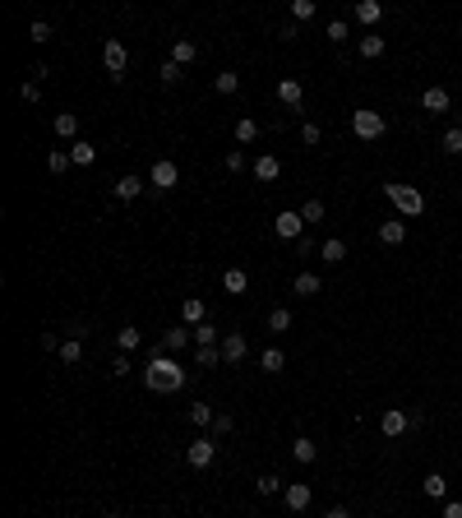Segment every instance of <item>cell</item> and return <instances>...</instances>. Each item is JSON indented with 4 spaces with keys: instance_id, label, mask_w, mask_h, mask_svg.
Returning a JSON list of instances; mask_svg holds the SVG:
<instances>
[{
    "instance_id": "6da1fadb",
    "label": "cell",
    "mask_w": 462,
    "mask_h": 518,
    "mask_svg": "<svg viewBox=\"0 0 462 518\" xmlns=\"http://www.w3.org/2000/svg\"><path fill=\"white\" fill-rule=\"evenodd\" d=\"M143 384L153 389V394H176V389H185V365L171 361L166 352H157L148 361V370H143Z\"/></svg>"
},
{
    "instance_id": "7a4b0ae2",
    "label": "cell",
    "mask_w": 462,
    "mask_h": 518,
    "mask_svg": "<svg viewBox=\"0 0 462 518\" xmlns=\"http://www.w3.org/2000/svg\"><path fill=\"white\" fill-rule=\"evenodd\" d=\"M384 199L402 218H421V213H425V195H421L416 186H384Z\"/></svg>"
},
{
    "instance_id": "3957f363",
    "label": "cell",
    "mask_w": 462,
    "mask_h": 518,
    "mask_svg": "<svg viewBox=\"0 0 462 518\" xmlns=\"http://www.w3.org/2000/svg\"><path fill=\"white\" fill-rule=\"evenodd\" d=\"M384 130H388V121L379 116V111H352V134L356 139H365V143H374V139H384Z\"/></svg>"
},
{
    "instance_id": "277c9868",
    "label": "cell",
    "mask_w": 462,
    "mask_h": 518,
    "mask_svg": "<svg viewBox=\"0 0 462 518\" xmlns=\"http://www.w3.org/2000/svg\"><path fill=\"white\" fill-rule=\"evenodd\" d=\"M102 65H107L111 79H125V70H130V51H125V42L107 37V42H102Z\"/></svg>"
},
{
    "instance_id": "5b68a950",
    "label": "cell",
    "mask_w": 462,
    "mask_h": 518,
    "mask_svg": "<svg viewBox=\"0 0 462 518\" xmlns=\"http://www.w3.org/2000/svg\"><path fill=\"white\" fill-rule=\"evenodd\" d=\"M176 181H180V167L171 162V157H157L153 171H148V186L153 190H176Z\"/></svg>"
},
{
    "instance_id": "8992f818",
    "label": "cell",
    "mask_w": 462,
    "mask_h": 518,
    "mask_svg": "<svg viewBox=\"0 0 462 518\" xmlns=\"http://www.w3.org/2000/svg\"><path fill=\"white\" fill-rule=\"evenodd\" d=\"M213 458H218V444H213V435H199V440H190V449H185V463H190V467H213Z\"/></svg>"
},
{
    "instance_id": "52a82bcc",
    "label": "cell",
    "mask_w": 462,
    "mask_h": 518,
    "mask_svg": "<svg viewBox=\"0 0 462 518\" xmlns=\"http://www.w3.org/2000/svg\"><path fill=\"white\" fill-rule=\"evenodd\" d=\"M273 232L282 236V241H301V236H305V218H301V213H291V209H282L273 218Z\"/></svg>"
},
{
    "instance_id": "ba28073f",
    "label": "cell",
    "mask_w": 462,
    "mask_h": 518,
    "mask_svg": "<svg viewBox=\"0 0 462 518\" xmlns=\"http://www.w3.org/2000/svg\"><path fill=\"white\" fill-rule=\"evenodd\" d=\"M379 430H384L388 440H402L411 430V412H402V408H388L384 417H379Z\"/></svg>"
},
{
    "instance_id": "9c48e42d",
    "label": "cell",
    "mask_w": 462,
    "mask_h": 518,
    "mask_svg": "<svg viewBox=\"0 0 462 518\" xmlns=\"http://www.w3.org/2000/svg\"><path fill=\"white\" fill-rule=\"evenodd\" d=\"M282 500H286V509H291V514H305L310 500H315V491H310L305 481H291V486L282 491Z\"/></svg>"
},
{
    "instance_id": "30bf717a",
    "label": "cell",
    "mask_w": 462,
    "mask_h": 518,
    "mask_svg": "<svg viewBox=\"0 0 462 518\" xmlns=\"http://www.w3.org/2000/svg\"><path fill=\"white\" fill-rule=\"evenodd\" d=\"M277 102H282L286 111H301V102H305V89H301L296 79H277Z\"/></svg>"
},
{
    "instance_id": "8fae6325",
    "label": "cell",
    "mask_w": 462,
    "mask_h": 518,
    "mask_svg": "<svg viewBox=\"0 0 462 518\" xmlns=\"http://www.w3.org/2000/svg\"><path fill=\"white\" fill-rule=\"evenodd\" d=\"M356 23H361V28H374V23L384 19V5H379V0H356Z\"/></svg>"
},
{
    "instance_id": "7c38bea8",
    "label": "cell",
    "mask_w": 462,
    "mask_h": 518,
    "mask_svg": "<svg viewBox=\"0 0 462 518\" xmlns=\"http://www.w3.org/2000/svg\"><path fill=\"white\" fill-rule=\"evenodd\" d=\"M190 342H194V333H190V329H166V333H162V347H157V352H166V356H171V352H185Z\"/></svg>"
},
{
    "instance_id": "4fadbf2b",
    "label": "cell",
    "mask_w": 462,
    "mask_h": 518,
    "mask_svg": "<svg viewBox=\"0 0 462 518\" xmlns=\"http://www.w3.org/2000/svg\"><path fill=\"white\" fill-rule=\"evenodd\" d=\"M379 241H384V245H402V241H407V222H402V218L379 222Z\"/></svg>"
},
{
    "instance_id": "5bb4252c",
    "label": "cell",
    "mask_w": 462,
    "mask_h": 518,
    "mask_svg": "<svg viewBox=\"0 0 462 518\" xmlns=\"http://www.w3.org/2000/svg\"><path fill=\"white\" fill-rule=\"evenodd\" d=\"M277 176H282V162H277L273 153L254 157V181H264V186H268V181H277Z\"/></svg>"
},
{
    "instance_id": "9a60e30c",
    "label": "cell",
    "mask_w": 462,
    "mask_h": 518,
    "mask_svg": "<svg viewBox=\"0 0 462 518\" xmlns=\"http://www.w3.org/2000/svg\"><path fill=\"white\" fill-rule=\"evenodd\" d=\"M171 60H176L180 70H185V65H194V60H199V46L190 42V37H176V42H171Z\"/></svg>"
},
{
    "instance_id": "2e32d148",
    "label": "cell",
    "mask_w": 462,
    "mask_h": 518,
    "mask_svg": "<svg viewBox=\"0 0 462 518\" xmlns=\"http://www.w3.org/2000/svg\"><path fill=\"white\" fill-rule=\"evenodd\" d=\"M222 361H245V333H227V338H222Z\"/></svg>"
},
{
    "instance_id": "e0dca14e",
    "label": "cell",
    "mask_w": 462,
    "mask_h": 518,
    "mask_svg": "<svg viewBox=\"0 0 462 518\" xmlns=\"http://www.w3.org/2000/svg\"><path fill=\"white\" fill-rule=\"evenodd\" d=\"M70 157H74V167H93V162H98V143L74 139V143H70Z\"/></svg>"
},
{
    "instance_id": "ac0fdd59",
    "label": "cell",
    "mask_w": 462,
    "mask_h": 518,
    "mask_svg": "<svg viewBox=\"0 0 462 518\" xmlns=\"http://www.w3.org/2000/svg\"><path fill=\"white\" fill-rule=\"evenodd\" d=\"M180 315H185V324L194 329V324H204V320H209V306H204L199 297H185V301H180Z\"/></svg>"
},
{
    "instance_id": "d6986e66",
    "label": "cell",
    "mask_w": 462,
    "mask_h": 518,
    "mask_svg": "<svg viewBox=\"0 0 462 518\" xmlns=\"http://www.w3.org/2000/svg\"><path fill=\"white\" fill-rule=\"evenodd\" d=\"M51 130L60 134V139H74V134H79V116H74V111H55Z\"/></svg>"
},
{
    "instance_id": "ffe728a7",
    "label": "cell",
    "mask_w": 462,
    "mask_h": 518,
    "mask_svg": "<svg viewBox=\"0 0 462 518\" xmlns=\"http://www.w3.org/2000/svg\"><path fill=\"white\" fill-rule=\"evenodd\" d=\"M421 107L435 111V116H440V111H449V89H425V93H421Z\"/></svg>"
},
{
    "instance_id": "44dd1931",
    "label": "cell",
    "mask_w": 462,
    "mask_h": 518,
    "mask_svg": "<svg viewBox=\"0 0 462 518\" xmlns=\"http://www.w3.org/2000/svg\"><path fill=\"white\" fill-rule=\"evenodd\" d=\"M291 458H296V463H315V458H319V444L301 435V440H291Z\"/></svg>"
},
{
    "instance_id": "7402d4cb",
    "label": "cell",
    "mask_w": 462,
    "mask_h": 518,
    "mask_svg": "<svg viewBox=\"0 0 462 518\" xmlns=\"http://www.w3.org/2000/svg\"><path fill=\"white\" fill-rule=\"evenodd\" d=\"M143 186H148L143 176H121V181H116V199H125V204H130V199H139Z\"/></svg>"
},
{
    "instance_id": "603a6c76",
    "label": "cell",
    "mask_w": 462,
    "mask_h": 518,
    "mask_svg": "<svg viewBox=\"0 0 462 518\" xmlns=\"http://www.w3.org/2000/svg\"><path fill=\"white\" fill-rule=\"evenodd\" d=\"M222 287L241 297V292H250V273H245V268H227V273H222Z\"/></svg>"
},
{
    "instance_id": "cb8c5ba5",
    "label": "cell",
    "mask_w": 462,
    "mask_h": 518,
    "mask_svg": "<svg viewBox=\"0 0 462 518\" xmlns=\"http://www.w3.org/2000/svg\"><path fill=\"white\" fill-rule=\"evenodd\" d=\"M291 292H296V297H319L324 292V283L315 273H296V283H291Z\"/></svg>"
},
{
    "instance_id": "d4e9b609",
    "label": "cell",
    "mask_w": 462,
    "mask_h": 518,
    "mask_svg": "<svg viewBox=\"0 0 462 518\" xmlns=\"http://www.w3.org/2000/svg\"><path fill=\"white\" fill-rule=\"evenodd\" d=\"M319 254H324V264H342V259H347V241H338V236H329V241L319 245Z\"/></svg>"
},
{
    "instance_id": "484cf974",
    "label": "cell",
    "mask_w": 462,
    "mask_h": 518,
    "mask_svg": "<svg viewBox=\"0 0 462 518\" xmlns=\"http://www.w3.org/2000/svg\"><path fill=\"white\" fill-rule=\"evenodd\" d=\"M55 356H60V361H65V365H79V361H84V338H65V342H60V352H55Z\"/></svg>"
},
{
    "instance_id": "4316f807",
    "label": "cell",
    "mask_w": 462,
    "mask_h": 518,
    "mask_svg": "<svg viewBox=\"0 0 462 518\" xmlns=\"http://www.w3.org/2000/svg\"><path fill=\"white\" fill-rule=\"evenodd\" d=\"M286 365V352L282 347H264V356H259V370H268V375H277Z\"/></svg>"
},
{
    "instance_id": "83f0119b",
    "label": "cell",
    "mask_w": 462,
    "mask_h": 518,
    "mask_svg": "<svg viewBox=\"0 0 462 518\" xmlns=\"http://www.w3.org/2000/svg\"><path fill=\"white\" fill-rule=\"evenodd\" d=\"M194 347H218V329H213V320H204V324H194Z\"/></svg>"
},
{
    "instance_id": "f1b7e54d",
    "label": "cell",
    "mask_w": 462,
    "mask_h": 518,
    "mask_svg": "<svg viewBox=\"0 0 462 518\" xmlns=\"http://www.w3.org/2000/svg\"><path fill=\"white\" fill-rule=\"evenodd\" d=\"M213 89H218V93H222V98H231V93L241 89V75H236V70H222V75H218V79H213Z\"/></svg>"
},
{
    "instance_id": "f546056e",
    "label": "cell",
    "mask_w": 462,
    "mask_h": 518,
    "mask_svg": "<svg viewBox=\"0 0 462 518\" xmlns=\"http://www.w3.org/2000/svg\"><path fill=\"white\" fill-rule=\"evenodd\" d=\"M421 491H425V496H430V500H444V496H449V481H444V477H440V472H430V477H425V481H421Z\"/></svg>"
},
{
    "instance_id": "4dcf8cb0",
    "label": "cell",
    "mask_w": 462,
    "mask_h": 518,
    "mask_svg": "<svg viewBox=\"0 0 462 518\" xmlns=\"http://www.w3.org/2000/svg\"><path fill=\"white\" fill-rule=\"evenodd\" d=\"M254 139H259V121L241 116V121H236V143H254Z\"/></svg>"
},
{
    "instance_id": "1f68e13d",
    "label": "cell",
    "mask_w": 462,
    "mask_h": 518,
    "mask_svg": "<svg viewBox=\"0 0 462 518\" xmlns=\"http://www.w3.org/2000/svg\"><path fill=\"white\" fill-rule=\"evenodd\" d=\"M268 329H273V333H286V329H291V310H286V306L268 310Z\"/></svg>"
},
{
    "instance_id": "d6a6232c",
    "label": "cell",
    "mask_w": 462,
    "mask_h": 518,
    "mask_svg": "<svg viewBox=\"0 0 462 518\" xmlns=\"http://www.w3.org/2000/svg\"><path fill=\"white\" fill-rule=\"evenodd\" d=\"M190 421H194V426H213L218 412H213V403H194V408H190Z\"/></svg>"
},
{
    "instance_id": "836d02e7",
    "label": "cell",
    "mask_w": 462,
    "mask_h": 518,
    "mask_svg": "<svg viewBox=\"0 0 462 518\" xmlns=\"http://www.w3.org/2000/svg\"><path fill=\"white\" fill-rule=\"evenodd\" d=\"M361 56H365V60H379V56H384V37L365 33V37H361Z\"/></svg>"
},
{
    "instance_id": "e575fe53",
    "label": "cell",
    "mask_w": 462,
    "mask_h": 518,
    "mask_svg": "<svg viewBox=\"0 0 462 518\" xmlns=\"http://www.w3.org/2000/svg\"><path fill=\"white\" fill-rule=\"evenodd\" d=\"M440 148H444V153H453V157L462 153V130H458V125H453V130H444V134H440Z\"/></svg>"
},
{
    "instance_id": "d590c367",
    "label": "cell",
    "mask_w": 462,
    "mask_h": 518,
    "mask_svg": "<svg viewBox=\"0 0 462 518\" xmlns=\"http://www.w3.org/2000/svg\"><path fill=\"white\" fill-rule=\"evenodd\" d=\"M46 167H51L55 176H60L65 167H74V157H70V148H55V153H46Z\"/></svg>"
},
{
    "instance_id": "8d00e7d4",
    "label": "cell",
    "mask_w": 462,
    "mask_h": 518,
    "mask_svg": "<svg viewBox=\"0 0 462 518\" xmlns=\"http://www.w3.org/2000/svg\"><path fill=\"white\" fill-rule=\"evenodd\" d=\"M116 347H121V352H134V347H139V329H134V324H125V329L116 333Z\"/></svg>"
},
{
    "instance_id": "74e56055",
    "label": "cell",
    "mask_w": 462,
    "mask_h": 518,
    "mask_svg": "<svg viewBox=\"0 0 462 518\" xmlns=\"http://www.w3.org/2000/svg\"><path fill=\"white\" fill-rule=\"evenodd\" d=\"M218 361H222V347H194V365L209 370V365H218Z\"/></svg>"
},
{
    "instance_id": "f35d334b",
    "label": "cell",
    "mask_w": 462,
    "mask_h": 518,
    "mask_svg": "<svg viewBox=\"0 0 462 518\" xmlns=\"http://www.w3.org/2000/svg\"><path fill=\"white\" fill-rule=\"evenodd\" d=\"M315 19V0H291V23Z\"/></svg>"
},
{
    "instance_id": "ab89813d",
    "label": "cell",
    "mask_w": 462,
    "mask_h": 518,
    "mask_svg": "<svg viewBox=\"0 0 462 518\" xmlns=\"http://www.w3.org/2000/svg\"><path fill=\"white\" fill-rule=\"evenodd\" d=\"M19 98L28 102V107H33V102H42V84H37V79H23V84H19Z\"/></svg>"
},
{
    "instance_id": "60d3db41",
    "label": "cell",
    "mask_w": 462,
    "mask_h": 518,
    "mask_svg": "<svg viewBox=\"0 0 462 518\" xmlns=\"http://www.w3.org/2000/svg\"><path fill=\"white\" fill-rule=\"evenodd\" d=\"M301 218H305V222H324V199H305V204H301Z\"/></svg>"
},
{
    "instance_id": "b9f144b4",
    "label": "cell",
    "mask_w": 462,
    "mask_h": 518,
    "mask_svg": "<svg viewBox=\"0 0 462 518\" xmlns=\"http://www.w3.org/2000/svg\"><path fill=\"white\" fill-rule=\"evenodd\" d=\"M254 486H259V496H277V491H282V477L264 472V477H259V481H254Z\"/></svg>"
},
{
    "instance_id": "7bdbcfd3",
    "label": "cell",
    "mask_w": 462,
    "mask_h": 518,
    "mask_svg": "<svg viewBox=\"0 0 462 518\" xmlns=\"http://www.w3.org/2000/svg\"><path fill=\"white\" fill-rule=\"evenodd\" d=\"M157 79H162V84H180V79H185V70H180L176 60H166V65L157 70Z\"/></svg>"
},
{
    "instance_id": "ee69618b",
    "label": "cell",
    "mask_w": 462,
    "mask_h": 518,
    "mask_svg": "<svg viewBox=\"0 0 462 518\" xmlns=\"http://www.w3.org/2000/svg\"><path fill=\"white\" fill-rule=\"evenodd\" d=\"M28 42H51V23H46V19H37L33 28H28Z\"/></svg>"
},
{
    "instance_id": "f6af8a7d",
    "label": "cell",
    "mask_w": 462,
    "mask_h": 518,
    "mask_svg": "<svg viewBox=\"0 0 462 518\" xmlns=\"http://www.w3.org/2000/svg\"><path fill=\"white\" fill-rule=\"evenodd\" d=\"M111 375L121 380V375H130V352H121V356H111V365H107Z\"/></svg>"
},
{
    "instance_id": "bcb514c9",
    "label": "cell",
    "mask_w": 462,
    "mask_h": 518,
    "mask_svg": "<svg viewBox=\"0 0 462 518\" xmlns=\"http://www.w3.org/2000/svg\"><path fill=\"white\" fill-rule=\"evenodd\" d=\"M329 42H347V23H342V19L329 23Z\"/></svg>"
},
{
    "instance_id": "7dc6e473",
    "label": "cell",
    "mask_w": 462,
    "mask_h": 518,
    "mask_svg": "<svg viewBox=\"0 0 462 518\" xmlns=\"http://www.w3.org/2000/svg\"><path fill=\"white\" fill-rule=\"evenodd\" d=\"M227 171H245V153H241V148H231V153H227Z\"/></svg>"
},
{
    "instance_id": "c3c4849f",
    "label": "cell",
    "mask_w": 462,
    "mask_h": 518,
    "mask_svg": "<svg viewBox=\"0 0 462 518\" xmlns=\"http://www.w3.org/2000/svg\"><path fill=\"white\" fill-rule=\"evenodd\" d=\"M213 430H218V435H231V430H236V421H231L227 412H218V421H213Z\"/></svg>"
},
{
    "instance_id": "681fc988",
    "label": "cell",
    "mask_w": 462,
    "mask_h": 518,
    "mask_svg": "<svg viewBox=\"0 0 462 518\" xmlns=\"http://www.w3.org/2000/svg\"><path fill=\"white\" fill-rule=\"evenodd\" d=\"M301 139H305V143H319V125H301Z\"/></svg>"
},
{
    "instance_id": "f907efd6",
    "label": "cell",
    "mask_w": 462,
    "mask_h": 518,
    "mask_svg": "<svg viewBox=\"0 0 462 518\" xmlns=\"http://www.w3.org/2000/svg\"><path fill=\"white\" fill-rule=\"evenodd\" d=\"M444 518H462V500H449V505H444Z\"/></svg>"
},
{
    "instance_id": "816d5d0a",
    "label": "cell",
    "mask_w": 462,
    "mask_h": 518,
    "mask_svg": "<svg viewBox=\"0 0 462 518\" xmlns=\"http://www.w3.org/2000/svg\"><path fill=\"white\" fill-rule=\"evenodd\" d=\"M324 518H352V514H347V509H342V505H333V509H329V514H324Z\"/></svg>"
},
{
    "instance_id": "f5cc1de1",
    "label": "cell",
    "mask_w": 462,
    "mask_h": 518,
    "mask_svg": "<svg viewBox=\"0 0 462 518\" xmlns=\"http://www.w3.org/2000/svg\"><path fill=\"white\" fill-rule=\"evenodd\" d=\"M102 518H125V514H102Z\"/></svg>"
},
{
    "instance_id": "db71d44e",
    "label": "cell",
    "mask_w": 462,
    "mask_h": 518,
    "mask_svg": "<svg viewBox=\"0 0 462 518\" xmlns=\"http://www.w3.org/2000/svg\"><path fill=\"white\" fill-rule=\"evenodd\" d=\"M458 130H462V111H458Z\"/></svg>"
}]
</instances>
